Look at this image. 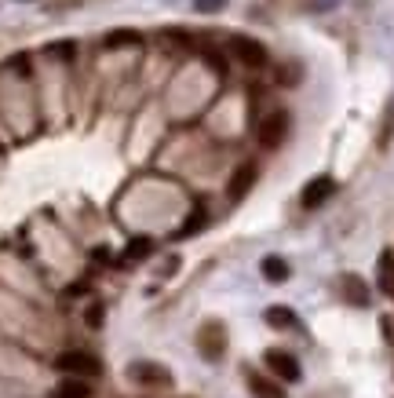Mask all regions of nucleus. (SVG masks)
<instances>
[{"instance_id":"7","label":"nucleus","mask_w":394,"mask_h":398,"mask_svg":"<svg viewBox=\"0 0 394 398\" xmlns=\"http://www.w3.org/2000/svg\"><path fill=\"white\" fill-rule=\"evenodd\" d=\"M128 377H132L135 384H146V387H168V384H172L168 369H161V365H154V362H139V365H132Z\"/></svg>"},{"instance_id":"8","label":"nucleus","mask_w":394,"mask_h":398,"mask_svg":"<svg viewBox=\"0 0 394 398\" xmlns=\"http://www.w3.org/2000/svg\"><path fill=\"white\" fill-rule=\"evenodd\" d=\"M256 175H259V172H256V165H252V161H245V165H241V168L230 175V187H227V190H230V198H234V201H237V198H245V194L252 190Z\"/></svg>"},{"instance_id":"13","label":"nucleus","mask_w":394,"mask_h":398,"mask_svg":"<svg viewBox=\"0 0 394 398\" xmlns=\"http://www.w3.org/2000/svg\"><path fill=\"white\" fill-rule=\"evenodd\" d=\"M343 296L351 303H358V307H366V303H369V292H366V285H361L358 274H347V278H343Z\"/></svg>"},{"instance_id":"20","label":"nucleus","mask_w":394,"mask_h":398,"mask_svg":"<svg viewBox=\"0 0 394 398\" xmlns=\"http://www.w3.org/2000/svg\"><path fill=\"white\" fill-rule=\"evenodd\" d=\"M51 51H55V55H58V58H70V55H73V48H70V44H66V41H63V44H55V48H51Z\"/></svg>"},{"instance_id":"18","label":"nucleus","mask_w":394,"mask_h":398,"mask_svg":"<svg viewBox=\"0 0 394 398\" xmlns=\"http://www.w3.org/2000/svg\"><path fill=\"white\" fill-rule=\"evenodd\" d=\"M194 4H197V11H219L227 0H194Z\"/></svg>"},{"instance_id":"2","label":"nucleus","mask_w":394,"mask_h":398,"mask_svg":"<svg viewBox=\"0 0 394 398\" xmlns=\"http://www.w3.org/2000/svg\"><path fill=\"white\" fill-rule=\"evenodd\" d=\"M285 136H289V113H285V110H274V113H266V117L259 121L256 139H259L263 150H278V146L285 143Z\"/></svg>"},{"instance_id":"12","label":"nucleus","mask_w":394,"mask_h":398,"mask_svg":"<svg viewBox=\"0 0 394 398\" xmlns=\"http://www.w3.org/2000/svg\"><path fill=\"white\" fill-rule=\"evenodd\" d=\"M259 270H263V278H266V282H274V285L289 278V263H285L281 256H266V260L259 263Z\"/></svg>"},{"instance_id":"16","label":"nucleus","mask_w":394,"mask_h":398,"mask_svg":"<svg viewBox=\"0 0 394 398\" xmlns=\"http://www.w3.org/2000/svg\"><path fill=\"white\" fill-rule=\"evenodd\" d=\"M150 249H154V241H150V238H135V241H128L125 260H146V256H150Z\"/></svg>"},{"instance_id":"14","label":"nucleus","mask_w":394,"mask_h":398,"mask_svg":"<svg viewBox=\"0 0 394 398\" xmlns=\"http://www.w3.org/2000/svg\"><path fill=\"white\" fill-rule=\"evenodd\" d=\"M249 387L256 391V398H285V391L278 387V384H270V380H263V377H249Z\"/></svg>"},{"instance_id":"15","label":"nucleus","mask_w":394,"mask_h":398,"mask_svg":"<svg viewBox=\"0 0 394 398\" xmlns=\"http://www.w3.org/2000/svg\"><path fill=\"white\" fill-rule=\"evenodd\" d=\"M266 325H274V329H292L296 325V315L289 307H266Z\"/></svg>"},{"instance_id":"4","label":"nucleus","mask_w":394,"mask_h":398,"mask_svg":"<svg viewBox=\"0 0 394 398\" xmlns=\"http://www.w3.org/2000/svg\"><path fill=\"white\" fill-rule=\"evenodd\" d=\"M230 51H234L237 63H245L249 70H263L266 66V48L259 41H252V37H234L230 41Z\"/></svg>"},{"instance_id":"17","label":"nucleus","mask_w":394,"mask_h":398,"mask_svg":"<svg viewBox=\"0 0 394 398\" xmlns=\"http://www.w3.org/2000/svg\"><path fill=\"white\" fill-rule=\"evenodd\" d=\"M201 227H204V212L197 208V212H194V216H190V223H187L183 230H179V234H183V238H187V234H194V230H201Z\"/></svg>"},{"instance_id":"6","label":"nucleus","mask_w":394,"mask_h":398,"mask_svg":"<svg viewBox=\"0 0 394 398\" xmlns=\"http://www.w3.org/2000/svg\"><path fill=\"white\" fill-rule=\"evenodd\" d=\"M332 190H336V183H332V175H318V179H311L307 187H303V208H321L328 198H332Z\"/></svg>"},{"instance_id":"3","label":"nucleus","mask_w":394,"mask_h":398,"mask_svg":"<svg viewBox=\"0 0 394 398\" xmlns=\"http://www.w3.org/2000/svg\"><path fill=\"white\" fill-rule=\"evenodd\" d=\"M263 362L270 365V373H274V377H281L285 384H296V380L303 377V369H299L296 354H289V351H281V347H270V351L263 354Z\"/></svg>"},{"instance_id":"11","label":"nucleus","mask_w":394,"mask_h":398,"mask_svg":"<svg viewBox=\"0 0 394 398\" xmlns=\"http://www.w3.org/2000/svg\"><path fill=\"white\" fill-rule=\"evenodd\" d=\"M103 44L110 51H117V48H139L142 44V34H135V29H113V34H106Z\"/></svg>"},{"instance_id":"1","label":"nucleus","mask_w":394,"mask_h":398,"mask_svg":"<svg viewBox=\"0 0 394 398\" xmlns=\"http://www.w3.org/2000/svg\"><path fill=\"white\" fill-rule=\"evenodd\" d=\"M55 369L58 373H73V377H99L103 365H99L95 354H88V351H63L55 358Z\"/></svg>"},{"instance_id":"19","label":"nucleus","mask_w":394,"mask_h":398,"mask_svg":"<svg viewBox=\"0 0 394 398\" xmlns=\"http://www.w3.org/2000/svg\"><path fill=\"white\" fill-rule=\"evenodd\" d=\"M88 325H92V329H99V325H103V307H99V303H95L92 311H88Z\"/></svg>"},{"instance_id":"10","label":"nucleus","mask_w":394,"mask_h":398,"mask_svg":"<svg viewBox=\"0 0 394 398\" xmlns=\"http://www.w3.org/2000/svg\"><path fill=\"white\" fill-rule=\"evenodd\" d=\"M51 398H92V384L81 380V377H70L51 391Z\"/></svg>"},{"instance_id":"9","label":"nucleus","mask_w":394,"mask_h":398,"mask_svg":"<svg viewBox=\"0 0 394 398\" xmlns=\"http://www.w3.org/2000/svg\"><path fill=\"white\" fill-rule=\"evenodd\" d=\"M376 285H380L383 296L394 300V252L390 249L380 252V260H376Z\"/></svg>"},{"instance_id":"5","label":"nucleus","mask_w":394,"mask_h":398,"mask_svg":"<svg viewBox=\"0 0 394 398\" xmlns=\"http://www.w3.org/2000/svg\"><path fill=\"white\" fill-rule=\"evenodd\" d=\"M197 347H201V354H204L208 362H219V358H223V351H227L223 325H219V322L201 325V332H197Z\"/></svg>"}]
</instances>
